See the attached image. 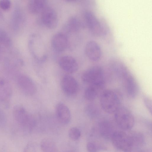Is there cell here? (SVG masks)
Here are the masks:
<instances>
[{
  "label": "cell",
  "mask_w": 152,
  "mask_h": 152,
  "mask_svg": "<svg viewBox=\"0 0 152 152\" xmlns=\"http://www.w3.org/2000/svg\"><path fill=\"white\" fill-rule=\"evenodd\" d=\"M12 113L15 120L20 126L23 133L25 134L31 133L36 124L34 117L23 106L19 104L14 107Z\"/></svg>",
  "instance_id": "6da1fadb"
},
{
  "label": "cell",
  "mask_w": 152,
  "mask_h": 152,
  "mask_svg": "<svg viewBox=\"0 0 152 152\" xmlns=\"http://www.w3.org/2000/svg\"><path fill=\"white\" fill-rule=\"evenodd\" d=\"M121 99L120 94L115 90H104L100 95L101 106L107 113H114L121 107Z\"/></svg>",
  "instance_id": "7a4b0ae2"
},
{
  "label": "cell",
  "mask_w": 152,
  "mask_h": 152,
  "mask_svg": "<svg viewBox=\"0 0 152 152\" xmlns=\"http://www.w3.org/2000/svg\"><path fill=\"white\" fill-rule=\"evenodd\" d=\"M29 43L30 50L34 58L38 62L45 61L47 57V51L41 37L37 34L32 35Z\"/></svg>",
  "instance_id": "3957f363"
},
{
  "label": "cell",
  "mask_w": 152,
  "mask_h": 152,
  "mask_svg": "<svg viewBox=\"0 0 152 152\" xmlns=\"http://www.w3.org/2000/svg\"><path fill=\"white\" fill-rule=\"evenodd\" d=\"M114 113L115 121L121 128L128 130L133 126L135 122L134 117L127 108L121 106Z\"/></svg>",
  "instance_id": "277c9868"
},
{
  "label": "cell",
  "mask_w": 152,
  "mask_h": 152,
  "mask_svg": "<svg viewBox=\"0 0 152 152\" xmlns=\"http://www.w3.org/2000/svg\"><path fill=\"white\" fill-rule=\"evenodd\" d=\"M111 139L114 146L123 152H130L134 148L130 134L124 132H115Z\"/></svg>",
  "instance_id": "5b68a950"
},
{
  "label": "cell",
  "mask_w": 152,
  "mask_h": 152,
  "mask_svg": "<svg viewBox=\"0 0 152 152\" xmlns=\"http://www.w3.org/2000/svg\"><path fill=\"white\" fill-rule=\"evenodd\" d=\"M82 80L89 85L104 80V72L98 65L92 66L86 70L81 76Z\"/></svg>",
  "instance_id": "8992f818"
},
{
  "label": "cell",
  "mask_w": 152,
  "mask_h": 152,
  "mask_svg": "<svg viewBox=\"0 0 152 152\" xmlns=\"http://www.w3.org/2000/svg\"><path fill=\"white\" fill-rule=\"evenodd\" d=\"M41 21L44 26L48 28H55L58 24V17L55 10L48 5L41 13Z\"/></svg>",
  "instance_id": "52a82bcc"
},
{
  "label": "cell",
  "mask_w": 152,
  "mask_h": 152,
  "mask_svg": "<svg viewBox=\"0 0 152 152\" xmlns=\"http://www.w3.org/2000/svg\"><path fill=\"white\" fill-rule=\"evenodd\" d=\"M127 96L130 98H135L139 91L137 83L132 75L129 72L121 79Z\"/></svg>",
  "instance_id": "ba28073f"
},
{
  "label": "cell",
  "mask_w": 152,
  "mask_h": 152,
  "mask_svg": "<svg viewBox=\"0 0 152 152\" xmlns=\"http://www.w3.org/2000/svg\"><path fill=\"white\" fill-rule=\"evenodd\" d=\"M84 17L86 25L93 35L100 36L104 33L99 21L92 12L87 11L85 12Z\"/></svg>",
  "instance_id": "9c48e42d"
},
{
  "label": "cell",
  "mask_w": 152,
  "mask_h": 152,
  "mask_svg": "<svg viewBox=\"0 0 152 152\" xmlns=\"http://www.w3.org/2000/svg\"><path fill=\"white\" fill-rule=\"evenodd\" d=\"M17 83L19 88L28 95H32L36 92V86L32 80L23 74L18 75L17 78Z\"/></svg>",
  "instance_id": "30bf717a"
},
{
  "label": "cell",
  "mask_w": 152,
  "mask_h": 152,
  "mask_svg": "<svg viewBox=\"0 0 152 152\" xmlns=\"http://www.w3.org/2000/svg\"><path fill=\"white\" fill-rule=\"evenodd\" d=\"M61 86L64 92L69 96L76 94L78 89V85L76 80L72 76L68 75L62 77Z\"/></svg>",
  "instance_id": "8fae6325"
},
{
  "label": "cell",
  "mask_w": 152,
  "mask_h": 152,
  "mask_svg": "<svg viewBox=\"0 0 152 152\" xmlns=\"http://www.w3.org/2000/svg\"><path fill=\"white\" fill-rule=\"evenodd\" d=\"M12 92V87L6 79L0 78V102L6 108L9 106Z\"/></svg>",
  "instance_id": "7c38bea8"
},
{
  "label": "cell",
  "mask_w": 152,
  "mask_h": 152,
  "mask_svg": "<svg viewBox=\"0 0 152 152\" xmlns=\"http://www.w3.org/2000/svg\"><path fill=\"white\" fill-rule=\"evenodd\" d=\"M104 85V80L89 85L84 91L85 99L88 101L95 99L103 91Z\"/></svg>",
  "instance_id": "4fadbf2b"
},
{
  "label": "cell",
  "mask_w": 152,
  "mask_h": 152,
  "mask_svg": "<svg viewBox=\"0 0 152 152\" xmlns=\"http://www.w3.org/2000/svg\"><path fill=\"white\" fill-rule=\"evenodd\" d=\"M58 64L63 70L69 73L76 72L78 69L77 61L70 56L65 55L61 57L58 60Z\"/></svg>",
  "instance_id": "5bb4252c"
},
{
  "label": "cell",
  "mask_w": 152,
  "mask_h": 152,
  "mask_svg": "<svg viewBox=\"0 0 152 152\" xmlns=\"http://www.w3.org/2000/svg\"><path fill=\"white\" fill-rule=\"evenodd\" d=\"M85 52L87 57L91 60L97 61L100 59L102 51L99 44L96 41H90L86 43Z\"/></svg>",
  "instance_id": "9a60e30c"
},
{
  "label": "cell",
  "mask_w": 152,
  "mask_h": 152,
  "mask_svg": "<svg viewBox=\"0 0 152 152\" xmlns=\"http://www.w3.org/2000/svg\"><path fill=\"white\" fill-rule=\"evenodd\" d=\"M51 44L53 49L58 52L65 50L68 44V40L65 34L61 32L56 33L53 37Z\"/></svg>",
  "instance_id": "2e32d148"
},
{
  "label": "cell",
  "mask_w": 152,
  "mask_h": 152,
  "mask_svg": "<svg viewBox=\"0 0 152 152\" xmlns=\"http://www.w3.org/2000/svg\"><path fill=\"white\" fill-rule=\"evenodd\" d=\"M56 114L58 121L63 124H67L71 118L70 112L68 107L64 104L60 102L56 107Z\"/></svg>",
  "instance_id": "e0dca14e"
},
{
  "label": "cell",
  "mask_w": 152,
  "mask_h": 152,
  "mask_svg": "<svg viewBox=\"0 0 152 152\" xmlns=\"http://www.w3.org/2000/svg\"><path fill=\"white\" fill-rule=\"evenodd\" d=\"M83 24L77 17L72 16L70 18L64 26V31L67 33H75L79 31Z\"/></svg>",
  "instance_id": "ac0fdd59"
},
{
  "label": "cell",
  "mask_w": 152,
  "mask_h": 152,
  "mask_svg": "<svg viewBox=\"0 0 152 152\" xmlns=\"http://www.w3.org/2000/svg\"><path fill=\"white\" fill-rule=\"evenodd\" d=\"M48 6L47 1L45 0H31L27 5L28 12L33 14L41 13Z\"/></svg>",
  "instance_id": "d6986e66"
},
{
  "label": "cell",
  "mask_w": 152,
  "mask_h": 152,
  "mask_svg": "<svg viewBox=\"0 0 152 152\" xmlns=\"http://www.w3.org/2000/svg\"><path fill=\"white\" fill-rule=\"evenodd\" d=\"M98 128L101 136L106 139H111L115 132L112 125L107 121H101L99 124Z\"/></svg>",
  "instance_id": "ffe728a7"
},
{
  "label": "cell",
  "mask_w": 152,
  "mask_h": 152,
  "mask_svg": "<svg viewBox=\"0 0 152 152\" xmlns=\"http://www.w3.org/2000/svg\"><path fill=\"white\" fill-rule=\"evenodd\" d=\"M40 146L43 152H58L56 144L50 139H43L40 142Z\"/></svg>",
  "instance_id": "44dd1931"
},
{
  "label": "cell",
  "mask_w": 152,
  "mask_h": 152,
  "mask_svg": "<svg viewBox=\"0 0 152 152\" xmlns=\"http://www.w3.org/2000/svg\"><path fill=\"white\" fill-rule=\"evenodd\" d=\"M98 107L93 104H87L85 108L86 114L91 118H94L97 117L100 113Z\"/></svg>",
  "instance_id": "7402d4cb"
},
{
  "label": "cell",
  "mask_w": 152,
  "mask_h": 152,
  "mask_svg": "<svg viewBox=\"0 0 152 152\" xmlns=\"http://www.w3.org/2000/svg\"><path fill=\"white\" fill-rule=\"evenodd\" d=\"M68 134L69 137L71 139L73 140H78L81 135V132L80 130L76 127H72L69 129Z\"/></svg>",
  "instance_id": "603a6c76"
},
{
  "label": "cell",
  "mask_w": 152,
  "mask_h": 152,
  "mask_svg": "<svg viewBox=\"0 0 152 152\" xmlns=\"http://www.w3.org/2000/svg\"><path fill=\"white\" fill-rule=\"evenodd\" d=\"M130 134L133 142L134 147L139 146L143 142V137L141 134L135 132Z\"/></svg>",
  "instance_id": "cb8c5ba5"
},
{
  "label": "cell",
  "mask_w": 152,
  "mask_h": 152,
  "mask_svg": "<svg viewBox=\"0 0 152 152\" xmlns=\"http://www.w3.org/2000/svg\"><path fill=\"white\" fill-rule=\"evenodd\" d=\"M23 152H38L37 146L35 142H30L26 145Z\"/></svg>",
  "instance_id": "d4e9b609"
},
{
  "label": "cell",
  "mask_w": 152,
  "mask_h": 152,
  "mask_svg": "<svg viewBox=\"0 0 152 152\" xmlns=\"http://www.w3.org/2000/svg\"><path fill=\"white\" fill-rule=\"evenodd\" d=\"M144 104L149 112L152 114V100L149 97L145 95L143 96Z\"/></svg>",
  "instance_id": "484cf974"
},
{
  "label": "cell",
  "mask_w": 152,
  "mask_h": 152,
  "mask_svg": "<svg viewBox=\"0 0 152 152\" xmlns=\"http://www.w3.org/2000/svg\"><path fill=\"white\" fill-rule=\"evenodd\" d=\"M0 41L7 45H10V40L6 33L2 30H0Z\"/></svg>",
  "instance_id": "4316f807"
},
{
  "label": "cell",
  "mask_w": 152,
  "mask_h": 152,
  "mask_svg": "<svg viewBox=\"0 0 152 152\" xmlns=\"http://www.w3.org/2000/svg\"><path fill=\"white\" fill-rule=\"evenodd\" d=\"M7 119L6 116L2 110L0 108V126L4 127L7 124Z\"/></svg>",
  "instance_id": "83f0119b"
},
{
  "label": "cell",
  "mask_w": 152,
  "mask_h": 152,
  "mask_svg": "<svg viewBox=\"0 0 152 152\" xmlns=\"http://www.w3.org/2000/svg\"><path fill=\"white\" fill-rule=\"evenodd\" d=\"M97 147L95 143L93 142H88L86 145V148L88 152H96Z\"/></svg>",
  "instance_id": "f1b7e54d"
},
{
  "label": "cell",
  "mask_w": 152,
  "mask_h": 152,
  "mask_svg": "<svg viewBox=\"0 0 152 152\" xmlns=\"http://www.w3.org/2000/svg\"><path fill=\"white\" fill-rule=\"evenodd\" d=\"M11 6V3L8 0H2L0 1V7L4 10H8Z\"/></svg>",
  "instance_id": "f546056e"
},
{
  "label": "cell",
  "mask_w": 152,
  "mask_h": 152,
  "mask_svg": "<svg viewBox=\"0 0 152 152\" xmlns=\"http://www.w3.org/2000/svg\"><path fill=\"white\" fill-rule=\"evenodd\" d=\"M65 152H72L70 151H66Z\"/></svg>",
  "instance_id": "4dcf8cb0"
}]
</instances>
